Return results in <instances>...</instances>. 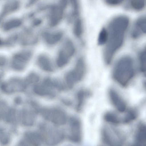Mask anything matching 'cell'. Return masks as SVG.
Wrapping results in <instances>:
<instances>
[{"label": "cell", "instance_id": "obj_1", "mask_svg": "<svg viewBox=\"0 0 146 146\" xmlns=\"http://www.w3.org/2000/svg\"><path fill=\"white\" fill-rule=\"evenodd\" d=\"M129 24V18L124 15L115 17L109 23L106 28L108 36L103 52L106 64L110 63L115 53L122 46Z\"/></svg>", "mask_w": 146, "mask_h": 146}, {"label": "cell", "instance_id": "obj_2", "mask_svg": "<svg viewBox=\"0 0 146 146\" xmlns=\"http://www.w3.org/2000/svg\"><path fill=\"white\" fill-rule=\"evenodd\" d=\"M134 60L128 55L123 56L116 62L113 67L112 76L114 80L123 87L127 86L135 74Z\"/></svg>", "mask_w": 146, "mask_h": 146}, {"label": "cell", "instance_id": "obj_3", "mask_svg": "<svg viewBox=\"0 0 146 146\" xmlns=\"http://www.w3.org/2000/svg\"><path fill=\"white\" fill-rule=\"evenodd\" d=\"M39 132L43 142L48 145H54L59 144L64 138V133L62 130L55 126L42 123L39 125Z\"/></svg>", "mask_w": 146, "mask_h": 146}, {"label": "cell", "instance_id": "obj_4", "mask_svg": "<svg viewBox=\"0 0 146 146\" xmlns=\"http://www.w3.org/2000/svg\"><path fill=\"white\" fill-rule=\"evenodd\" d=\"M63 84L56 80L47 77L39 83L33 86V91L36 94L40 96H54L56 91L62 90Z\"/></svg>", "mask_w": 146, "mask_h": 146}, {"label": "cell", "instance_id": "obj_5", "mask_svg": "<svg viewBox=\"0 0 146 146\" xmlns=\"http://www.w3.org/2000/svg\"><path fill=\"white\" fill-rule=\"evenodd\" d=\"M101 137L103 143L108 146H121L126 140L125 135L120 131L106 126L102 129Z\"/></svg>", "mask_w": 146, "mask_h": 146}, {"label": "cell", "instance_id": "obj_6", "mask_svg": "<svg viewBox=\"0 0 146 146\" xmlns=\"http://www.w3.org/2000/svg\"><path fill=\"white\" fill-rule=\"evenodd\" d=\"M86 71V66L84 58L81 57L77 60L74 69L65 75L64 80L66 85L72 88L83 78Z\"/></svg>", "mask_w": 146, "mask_h": 146}, {"label": "cell", "instance_id": "obj_7", "mask_svg": "<svg viewBox=\"0 0 146 146\" xmlns=\"http://www.w3.org/2000/svg\"><path fill=\"white\" fill-rule=\"evenodd\" d=\"M40 112L43 118L52 123L58 125H63L66 123L67 118L64 111L58 108L39 109Z\"/></svg>", "mask_w": 146, "mask_h": 146}, {"label": "cell", "instance_id": "obj_8", "mask_svg": "<svg viewBox=\"0 0 146 146\" xmlns=\"http://www.w3.org/2000/svg\"><path fill=\"white\" fill-rule=\"evenodd\" d=\"M33 55L32 51L24 50L19 51L12 56L10 62V66L14 71L21 72L27 67Z\"/></svg>", "mask_w": 146, "mask_h": 146}, {"label": "cell", "instance_id": "obj_9", "mask_svg": "<svg viewBox=\"0 0 146 146\" xmlns=\"http://www.w3.org/2000/svg\"><path fill=\"white\" fill-rule=\"evenodd\" d=\"M0 88L4 93L10 94L24 91L27 87L24 78L13 77L2 82Z\"/></svg>", "mask_w": 146, "mask_h": 146}, {"label": "cell", "instance_id": "obj_10", "mask_svg": "<svg viewBox=\"0 0 146 146\" xmlns=\"http://www.w3.org/2000/svg\"><path fill=\"white\" fill-rule=\"evenodd\" d=\"M69 139L72 142L80 143L82 139V126L80 120L77 117H72L69 119Z\"/></svg>", "mask_w": 146, "mask_h": 146}, {"label": "cell", "instance_id": "obj_11", "mask_svg": "<svg viewBox=\"0 0 146 146\" xmlns=\"http://www.w3.org/2000/svg\"><path fill=\"white\" fill-rule=\"evenodd\" d=\"M33 108H25L20 110L19 118L21 123L26 127H31L34 125L36 120V113L37 112L33 106Z\"/></svg>", "mask_w": 146, "mask_h": 146}, {"label": "cell", "instance_id": "obj_12", "mask_svg": "<svg viewBox=\"0 0 146 146\" xmlns=\"http://www.w3.org/2000/svg\"><path fill=\"white\" fill-rule=\"evenodd\" d=\"M43 142L42 137L39 132L29 131L24 133L19 144V145L37 146L40 145Z\"/></svg>", "mask_w": 146, "mask_h": 146}, {"label": "cell", "instance_id": "obj_13", "mask_svg": "<svg viewBox=\"0 0 146 146\" xmlns=\"http://www.w3.org/2000/svg\"><path fill=\"white\" fill-rule=\"evenodd\" d=\"M108 95L112 104L117 111L123 113L126 111V103L115 90L110 89L108 92Z\"/></svg>", "mask_w": 146, "mask_h": 146}, {"label": "cell", "instance_id": "obj_14", "mask_svg": "<svg viewBox=\"0 0 146 146\" xmlns=\"http://www.w3.org/2000/svg\"><path fill=\"white\" fill-rule=\"evenodd\" d=\"M146 33V17L142 16L137 19L135 21L131 33V37L137 39Z\"/></svg>", "mask_w": 146, "mask_h": 146}, {"label": "cell", "instance_id": "obj_15", "mask_svg": "<svg viewBox=\"0 0 146 146\" xmlns=\"http://www.w3.org/2000/svg\"><path fill=\"white\" fill-rule=\"evenodd\" d=\"M146 143V131L145 124L140 122L137 126L135 137L134 145L144 146Z\"/></svg>", "mask_w": 146, "mask_h": 146}, {"label": "cell", "instance_id": "obj_16", "mask_svg": "<svg viewBox=\"0 0 146 146\" xmlns=\"http://www.w3.org/2000/svg\"><path fill=\"white\" fill-rule=\"evenodd\" d=\"M36 63L38 66L45 71L52 72L54 71V67L50 59L45 55L41 54L38 56Z\"/></svg>", "mask_w": 146, "mask_h": 146}, {"label": "cell", "instance_id": "obj_17", "mask_svg": "<svg viewBox=\"0 0 146 146\" xmlns=\"http://www.w3.org/2000/svg\"><path fill=\"white\" fill-rule=\"evenodd\" d=\"M91 95L88 90L84 89L79 90L76 94L77 103L76 109L77 111L80 112L82 110L87 99Z\"/></svg>", "mask_w": 146, "mask_h": 146}, {"label": "cell", "instance_id": "obj_18", "mask_svg": "<svg viewBox=\"0 0 146 146\" xmlns=\"http://www.w3.org/2000/svg\"><path fill=\"white\" fill-rule=\"evenodd\" d=\"M63 10L59 6L54 5L51 7L50 25L52 27L56 25L62 18Z\"/></svg>", "mask_w": 146, "mask_h": 146}, {"label": "cell", "instance_id": "obj_19", "mask_svg": "<svg viewBox=\"0 0 146 146\" xmlns=\"http://www.w3.org/2000/svg\"><path fill=\"white\" fill-rule=\"evenodd\" d=\"M63 36L62 32L60 31L53 33L44 32L42 37L45 41L49 45H54L59 42Z\"/></svg>", "mask_w": 146, "mask_h": 146}, {"label": "cell", "instance_id": "obj_20", "mask_svg": "<svg viewBox=\"0 0 146 146\" xmlns=\"http://www.w3.org/2000/svg\"><path fill=\"white\" fill-rule=\"evenodd\" d=\"M71 57L68 52L62 47L58 52L56 59V64L58 67H62L69 62Z\"/></svg>", "mask_w": 146, "mask_h": 146}, {"label": "cell", "instance_id": "obj_21", "mask_svg": "<svg viewBox=\"0 0 146 146\" xmlns=\"http://www.w3.org/2000/svg\"><path fill=\"white\" fill-rule=\"evenodd\" d=\"M104 118L106 122L112 124L117 125L122 123V118L112 112L109 111L105 113Z\"/></svg>", "mask_w": 146, "mask_h": 146}, {"label": "cell", "instance_id": "obj_22", "mask_svg": "<svg viewBox=\"0 0 146 146\" xmlns=\"http://www.w3.org/2000/svg\"><path fill=\"white\" fill-rule=\"evenodd\" d=\"M11 140L10 133L5 127L0 126V144L7 145L10 143Z\"/></svg>", "mask_w": 146, "mask_h": 146}, {"label": "cell", "instance_id": "obj_23", "mask_svg": "<svg viewBox=\"0 0 146 146\" xmlns=\"http://www.w3.org/2000/svg\"><path fill=\"white\" fill-rule=\"evenodd\" d=\"M137 116V112L135 110H128L122 118V123H128L134 121Z\"/></svg>", "mask_w": 146, "mask_h": 146}, {"label": "cell", "instance_id": "obj_24", "mask_svg": "<svg viewBox=\"0 0 146 146\" xmlns=\"http://www.w3.org/2000/svg\"><path fill=\"white\" fill-rule=\"evenodd\" d=\"M24 79L28 88L30 86H33L38 83L40 77L37 74L32 72L29 74Z\"/></svg>", "mask_w": 146, "mask_h": 146}, {"label": "cell", "instance_id": "obj_25", "mask_svg": "<svg viewBox=\"0 0 146 146\" xmlns=\"http://www.w3.org/2000/svg\"><path fill=\"white\" fill-rule=\"evenodd\" d=\"M19 4L18 1L15 0L7 3L4 6L2 15H5L10 12L14 11L19 7Z\"/></svg>", "mask_w": 146, "mask_h": 146}, {"label": "cell", "instance_id": "obj_26", "mask_svg": "<svg viewBox=\"0 0 146 146\" xmlns=\"http://www.w3.org/2000/svg\"><path fill=\"white\" fill-rule=\"evenodd\" d=\"M145 48L142 49L139 52L138 55L139 67L141 72L143 74H145Z\"/></svg>", "mask_w": 146, "mask_h": 146}, {"label": "cell", "instance_id": "obj_27", "mask_svg": "<svg viewBox=\"0 0 146 146\" xmlns=\"http://www.w3.org/2000/svg\"><path fill=\"white\" fill-rule=\"evenodd\" d=\"M83 28L81 19H77L75 21L73 27V32L74 35L77 37H81L83 33Z\"/></svg>", "mask_w": 146, "mask_h": 146}, {"label": "cell", "instance_id": "obj_28", "mask_svg": "<svg viewBox=\"0 0 146 146\" xmlns=\"http://www.w3.org/2000/svg\"><path fill=\"white\" fill-rule=\"evenodd\" d=\"M21 24V21L18 19H14L7 22L3 27L5 31H8L19 26Z\"/></svg>", "mask_w": 146, "mask_h": 146}, {"label": "cell", "instance_id": "obj_29", "mask_svg": "<svg viewBox=\"0 0 146 146\" xmlns=\"http://www.w3.org/2000/svg\"><path fill=\"white\" fill-rule=\"evenodd\" d=\"M145 3L146 0H130L129 4L133 9L139 11L144 8Z\"/></svg>", "mask_w": 146, "mask_h": 146}, {"label": "cell", "instance_id": "obj_30", "mask_svg": "<svg viewBox=\"0 0 146 146\" xmlns=\"http://www.w3.org/2000/svg\"><path fill=\"white\" fill-rule=\"evenodd\" d=\"M19 34H13L9 36L4 41V45L8 46H12L19 42Z\"/></svg>", "mask_w": 146, "mask_h": 146}, {"label": "cell", "instance_id": "obj_31", "mask_svg": "<svg viewBox=\"0 0 146 146\" xmlns=\"http://www.w3.org/2000/svg\"><path fill=\"white\" fill-rule=\"evenodd\" d=\"M108 34L107 29L104 28L100 31L98 38V44L100 45H105L108 38Z\"/></svg>", "mask_w": 146, "mask_h": 146}, {"label": "cell", "instance_id": "obj_32", "mask_svg": "<svg viewBox=\"0 0 146 146\" xmlns=\"http://www.w3.org/2000/svg\"><path fill=\"white\" fill-rule=\"evenodd\" d=\"M73 9V14L74 16H78L79 13V5L78 0H70Z\"/></svg>", "mask_w": 146, "mask_h": 146}, {"label": "cell", "instance_id": "obj_33", "mask_svg": "<svg viewBox=\"0 0 146 146\" xmlns=\"http://www.w3.org/2000/svg\"><path fill=\"white\" fill-rule=\"evenodd\" d=\"M107 4L110 6L118 5L122 3L125 0H104Z\"/></svg>", "mask_w": 146, "mask_h": 146}, {"label": "cell", "instance_id": "obj_34", "mask_svg": "<svg viewBox=\"0 0 146 146\" xmlns=\"http://www.w3.org/2000/svg\"><path fill=\"white\" fill-rule=\"evenodd\" d=\"M8 62V59L5 56L0 55V68L6 66Z\"/></svg>", "mask_w": 146, "mask_h": 146}, {"label": "cell", "instance_id": "obj_35", "mask_svg": "<svg viewBox=\"0 0 146 146\" xmlns=\"http://www.w3.org/2000/svg\"><path fill=\"white\" fill-rule=\"evenodd\" d=\"M67 0H60L59 6L62 9L66 7L67 4Z\"/></svg>", "mask_w": 146, "mask_h": 146}, {"label": "cell", "instance_id": "obj_36", "mask_svg": "<svg viewBox=\"0 0 146 146\" xmlns=\"http://www.w3.org/2000/svg\"><path fill=\"white\" fill-rule=\"evenodd\" d=\"M42 22L41 20L38 19H35L33 21V24L35 26L38 25L40 24Z\"/></svg>", "mask_w": 146, "mask_h": 146}, {"label": "cell", "instance_id": "obj_37", "mask_svg": "<svg viewBox=\"0 0 146 146\" xmlns=\"http://www.w3.org/2000/svg\"><path fill=\"white\" fill-rule=\"evenodd\" d=\"M4 75V72L0 70V82L2 79Z\"/></svg>", "mask_w": 146, "mask_h": 146}, {"label": "cell", "instance_id": "obj_38", "mask_svg": "<svg viewBox=\"0 0 146 146\" xmlns=\"http://www.w3.org/2000/svg\"><path fill=\"white\" fill-rule=\"evenodd\" d=\"M4 45V40L0 37V47Z\"/></svg>", "mask_w": 146, "mask_h": 146}]
</instances>
